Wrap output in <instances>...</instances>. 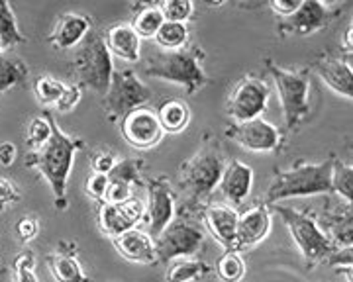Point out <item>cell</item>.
Masks as SVG:
<instances>
[{"label": "cell", "instance_id": "cell-1", "mask_svg": "<svg viewBox=\"0 0 353 282\" xmlns=\"http://www.w3.org/2000/svg\"><path fill=\"white\" fill-rule=\"evenodd\" d=\"M83 145L85 141L81 138H73L53 124L50 141L38 151L28 153L26 167L38 169L39 175L48 180L57 208L67 206V182L73 171L75 155L83 149Z\"/></svg>", "mask_w": 353, "mask_h": 282}, {"label": "cell", "instance_id": "cell-2", "mask_svg": "<svg viewBox=\"0 0 353 282\" xmlns=\"http://www.w3.org/2000/svg\"><path fill=\"white\" fill-rule=\"evenodd\" d=\"M204 57H206L204 52L196 45L179 50V52L152 50L145 59L143 75L179 85L185 89L189 96H194L210 80L202 67Z\"/></svg>", "mask_w": 353, "mask_h": 282}, {"label": "cell", "instance_id": "cell-3", "mask_svg": "<svg viewBox=\"0 0 353 282\" xmlns=\"http://www.w3.org/2000/svg\"><path fill=\"white\" fill-rule=\"evenodd\" d=\"M334 159L330 157L320 163H301L289 171H281L271 180L263 204H281L289 198H304L316 194L332 193V167Z\"/></svg>", "mask_w": 353, "mask_h": 282}, {"label": "cell", "instance_id": "cell-4", "mask_svg": "<svg viewBox=\"0 0 353 282\" xmlns=\"http://www.w3.org/2000/svg\"><path fill=\"white\" fill-rule=\"evenodd\" d=\"M265 63L277 89L285 124L289 129H296L310 116V73L306 69L290 71L273 59H265Z\"/></svg>", "mask_w": 353, "mask_h": 282}, {"label": "cell", "instance_id": "cell-5", "mask_svg": "<svg viewBox=\"0 0 353 282\" xmlns=\"http://www.w3.org/2000/svg\"><path fill=\"white\" fill-rule=\"evenodd\" d=\"M114 73L112 55L108 52L104 38L101 34L90 32L83 43L79 45L73 57V75L77 85L83 89H90L92 92L104 96L110 87Z\"/></svg>", "mask_w": 353, "mask_h": 282}, {"label": "cell", "instance_id": "cell-6", "mask_svg": "<svg viewBox=\"0 0 353 282\" xmlns=\"http://www.w3.org/2000/svg\"><path fill=\"white\" fill-rule=\"evenodd\" d=\"M226 159L216 141L204 143L201 149L181 167V186L194 202L206 200L218 188Z\"/></svg>", "mask_w": 353, "mask_h": 282}, {"label": "cell", "instance_id": "cell-7", "mask_svg": "<svg viewBox=\"0 0 353 282\" xmlns=\"http://www.w3.org/2000/svg\"><path fill=\"white\" fill-rule=\"evenodd\" d=\"M273 208L285 221L292 241L308 263H318L332 255L336 247L324 233V228H320V224L312 216L304 214L301 210H294L290 206L275 204Z\"/></svg>", "mask_w": 353, "mask_h": 282}, {"label": "cell", "instance_id": "cell-8", "mask_svg": "<svg viewBox=\"0 0 353 282\" xmlns=\"http://www.w3.org/2000/svg\"><path fill=\"white\" fill-rule=\"evenodd\" d=\"M150 98L152 89L134 71H114L110 87L104 94V110L110 120H122L132 110L145 106Z\"/></svg>", "mask_w": 353, "mask_h": 282}, {"label": "cell", "instance_id": "cell-9", "mask_svg": "<svg viewBox=\"0 0 353 282\" xmlns=\"http://www.w3.org/2000/svg\"><path fill=\"white\" fill-rule=\"evenodd\" d=\"M204 230L192 221H173L153 239L157 263H171L175 259H192L204 247Z\"/></svg>", "mask_w": 353, "mask_h": 282}, {"label": "cell", "instance_id": "cell-10", "mask_svg": "<svg viewBox=\"0 0 353 282\" xmlns=\"http://www.w3.org/2000/svg\"><path fill=\"white\" fill-rule=\"evenodd\" d=\"M269 104V85L255 75H245L234 87L226 104V114L234 124L261 118Z\"/></svg>", "mask_w": 353, "mask_h": 282}, {"label": "cell", "instance_id": "cell-11", "mask_svg": "<svg viewBox=\"0 0 353 282\" xmlns=\"http://www.w3.org/2000/svg\"><path fill=\"white\" fill-rule=\"evenodd\" d=\"M341 14V4L322 0H303L296 12L279 24L283 36H310L328 28Z\"/></svg>", "mask_w": 353, "mask_h": 282}, {"label": "cell", "instance_id": "cell-12", "mask_svg": "<svg viewBox=\"0 0 353 282\" xmlns=\"http://www.w3.org/2000/svg\"><path fill=\"white\" fill-rule=\"evenodd\" d=\"M228 140L236 141L240 147L252 153H273L283 143V133L275 124L265 118H255L243 124H232L226 129Z\"/></svg>", "mask_w": 353, "mask_h": 282}, {"label": "cell", "instance_id": "cell-13", "mask_svg": "<svg viewBox=\"0 0 353 282\" xmlns=\"http://www.w3.org/2000/svg\"><path fill=\"white\" fill-rule=\"evenodd\" d=\"M120 133L134 149H153L163 140V128L153 108L141 106L120 120Z\"/></svg>", "mask_w": 353, "mask_h": 282}, {"label": "cell", "instance_id": "cell-14", "mask_svg": "<svg viewBox=\"0 0 353 282\" xmlns=\"http://www.w3.org/2000/svg\"><path fill=\"white\" fill-rule=\"evenodd\" d=\"M145 218V204L132 196L126 202L108 204L102 202L99 206V228L108 237H118L126 231L138 228V224Z\"/></svg>", "mask_w": 353, "mask_h": 282}, {"label": "cell", "instance_id": "cell-15", "mask_svg": "<svg viewBox=\"0 0 353 282\" xmlns=\"http://www.w3.org/2000/svg\"><path fill=\"white\" fill-rule=\"evenodd\" d=\"M145 216L150 219V237L157 239L175 219V196L165 179L148 182V204Z\"/></svg>", "mask_w": 353, "mask_h": 282}, {"label": "cell", "instance_id": "cell-16", "mask_svg": "<svg viewBox=\"0 0 353 282\" xmlns=\"http://www.w3.org/2000/svg\"><path fill=\"white\" fill-rule=\"evenodd\" d=\"M314 71L322 83L341 98H353V69L350 61L336 55H322L314 61Z\"/></svg>", "mask_w": 353, "mask_h": 282}, {"label": "cell", "instance_id": "cell-17", "mask_svg": "<svg viewBox=\"0 0 353 282\" xmlns=\"http://www.w3.org/2000/svg\"><path fill=\"white\" fill-rule=\"evenodd\" d=\"M273 219L267 204H257L238 216L236 247H253L265 241L271 233Z\"/></svg>", "mask_w": 353, "mask_h": 282}, {"label": "cell", "instance_id": "cell-18", "mask_svg": "<svg viewBox=\"0 0 353 282\" xmlns=\"http://www.w3.org/2000/svg\"><path fill=\"white\" fill-rule=\"evenodd\" d=\"M253 186V169L240 159L226 163L218 188L230 204H241Z\"/></svg>", "mask_w": 353, "mask_h": 282}, {"label": "cell", "instance_id": "cell-19", "mask_svg": "<svg viewBox=\"0 0 353 282\" xmlns=\"http://www.w3.org/2000/svg\"><path fill=\"white\" fill-rule=\"evenodd\" d=\"M238 212L234 206L210 204L204 210V221L208 231L224 249H238L236 247V231H238Z\"/></svg>", "mask_w": 353, "mask_h": 282}, {"label": "cell", "instance_id": "cell-20", "mask_svg": "<svg viewBox=\"0 0 353 282\" xmlns=\"http://www.w3.org/2000/svg\"><path fill=\"white\" fill-rule=\"evenodd\" d=\"M90 28H92V22L88 16L67 12L57 20L48 41L55 50H73L77 45H81L83 39L90 34Z\"/></svg>", "mask_w": 353, "mask_h": 282}, {"label": "cell", "instance_id": "cell-21", "mask_svg": "<svg viewBox=\"0 0 353 282\" xmlns=\"http://www.w3.org/2000/svg\"><path fill=\"white\" fill-rule=\"evenodd\" d=\"M114 247L130 263H138V265L157 263L155 241L150 237V233L138 230V228L114 237Z\"/></svg>", "mask_w": 353, "mask_h": 282}, {"label": "cell", "instance_id": "cell-22", "mask_svg": "<svg viewBox=\"0 0 353 282\" xmlns=\"http://www.w3.org/2000/svg\"><path fill=\"white\" fill-rule=\"evenodd\" d=\"M104 43L112 57L128 63H136L141 57V39L130 24H116L104 32Z\"/></svg>", "mask_w": 353, "mask_h": 282}, {"label": "cell", "instance_id": "cell-23", "mask_svg": "<svg viewBox=\"0 0 353 282\" xmlns=\"http://www.w3.org/2000/svg\"><path fill=\"white\" fill-rule=\"evenodd\" d=\"M50 272L55 282H88V276L81 261L73 251H55L48 257Z\"/></svg>", "mask_w": 353, "mask_h": 282}, {"label": "cell", "instance_id": "cell-24", "mask_svg": "<svg viewBox=\"0 0 353 282\" xmlns=\"http://www.w3.org/2000/svg\"><path fill=\"white\" fill-rule=\"evenodd\" d=\"M157 120L163 128V133H181L189 128L190 124V108L189 104L179 100V98H169L165 100L157 110Z\"/></svg>", "mask_w": 353, "mask_h": 282}, {"label": "cell", "instance_id": "cell-25", "mask_svg": "<svg viewBox=\"0 0 353 282\" xmlns=\"http://www.w3.org/2000/svg\"><path fill=\"white\" fill-rule=\"evenodd\" d=\"M210 272V267L204 261L196 259H175L169 263L165 272V282H194L201 281Z\"/></svg>", "mask_w": 353, "mask_h": 282}, {"label": "cell", "instance_id": "cell-26", "mask_svg": "<svg viewBox=\"0 0 353 282\" xmlns=\"http://www.w3.org/2000/svg\"><path fill=\"white\" fill-rule=\"evenodd\" d=\"M28 78H30V69L20 57L10 53H4L0 57V94L18 85H24Z\"/></svg>", "mask_w": 353, "mask_h": 282}, {"label": "cell", "instance_id": "cell-27", "mask_svg": "<svg viewBox=\"0 0 353 282\" xmlns=\"http://www.w3.org/2000/svg\"><path fill=\"white\" fill-rule=\"evenodd\" d=\"M24 41L26 38L24 34L20 32L12 4L6 2V0H0V47L4 52H8V50H12V47L24 43Z\"/></svg>", "mask_w": 353, "mask_h": 282}, {"label": "cell", "instance_id": "cell-28", "mask_svg": "<svg viewBox=\"0 0 353 282\" xmlns=\"http://www.w3.org/2000/svg\"><path fill=\"white\" fill-rule=\"evenodd\" d=\"M163 14H161L157 4H143L136 12L134 22L130 26L134 28V32L138 34L139 39H153L155 34L159 32V28L163 26Z\"/></svg>", "mask_w": 353, "mask_h": 282}, {"label": "cell", "instance_id": "cell-29", "mask_svg": "<svg viewBox=\"0 0 353 282\" xmlns=\"http://www.w3.org/2000/svg\"><path fill=\"white\" fill-rule=\"evenodd\" d=\"M324 233L330 237L336 249H350L352 247V208L338 210L328 218V228Z\"/></svg>", "mask_w": 353, "mask_h": 282}, {"label": "cell", "instance_id": "cell-30", "mask_svg": "<svg viewBox=\"0 0 353 282\" xmlns=\"http://www.w3.org/2000/svg\"><path fill=\"white\" fill-rule=\"evenodd\" d=\"M153 39L157 43V50H163V52L185 50L189 43V26L179 24V22H163V26L159 28V32Z\"/></svg>", "mask_w": 353, "mask_h": 282}, {"label": "cell", "instance_id": "cell-31", "mask_svg": "<svg viewBox=\"0 0 353 282\" xmlns=\"http://www.w3.org/2000/svg\"><path fill=\"white\" fill-rule=\"evenodd\" d=\"M53 116L50 112H43V114L34 116L28 124V133H26V143H28V149L30 151H38L41 149L51 138V129H53Z\"/></svg>", "mask_w": 353, "mask_h": 282}, {"label": "cell", "instance_id": "cell-32", "mask_svg": "<svg viewBox=\"0 0 353 282\" xmlns=\"http://www.w3.org/2000/svg\"><path fill=\"white\" fill-rule=\"evenodd\" d=\"M216 272L222 282H241L245 276V261L238 249H228L216 263Z\"/></svg>", "mask_w": 353, "mask_h": 282}, {"label": "cell", "instance_id": "cell-33", "mask_svg": "<svg viewBox=\"0 0 353 282\" xmlns=\"http://www.w3.org/2000/svg\"><path fill=\"white\" fill-rule=\"evenodd\" d=\"M32 87H34V94H36V98H38V102L41 106L55 108L57 102L61 100V96H63L67 83L57 80V78L53 77H48V75H41V77L34 80Z\"/></svg>", "mask_w": 353, "mask_h": 282}, {"label": "cell", "instance_id": "cell-34", "mask_svg": "<svg viewBox=\"0 0 353 282\" xmlns=\"http://www.w3.org/2000/svg\"><path fill=\"white\" fill-rule=\"evenodd\" d=\"M332 193L338 194L345 204H352L353 167L340 159H334V167H332Z\"/></svg>", "mask_w": 353, "mask_h": 282}, {"label": "cell", "instance_id": "cell-35", "mask_svg": "<svg viewBox=\"0 0 353 282\" xmlns=\"http://www.w3.org/2000/svg\"><path fill=\"white\" fill-rule=\"evenodd\" d=\"M159 10L163 14L165 22H179V24H187L192 12H194V4L190 0H165L161 4H157Z\"/></svg>", "mask_w": 353, "mask_h": 282}, {"label": "cell", "instance_id": "cell-36", "mask_svg": "<svg viewBox=\"0 0 353 282\" xmlns=\"http://www.w3.org/2000/svg\"><path fill=\"white\" fill-rule=\"evenodd\" d=\"M139 173H141V161L139 159H124V161L116 163V167L108 175V180H116V182H124V184H130V186H136V184L141 182Z\"/></svg>", "mask_w": 353, "mask_h": 282}, {"label": "cell", "instance_id": "cell-37", "mask_svg": "<svg viewBox=\"0 0 353 282\" xmlns=\"http://www.w3.org/2000/svg\"><path fill=\"white\" fill-rule=\"evenodd\" d=\"M34 267H36V255L32 251H24L16 257V261H14L16 282H38Z\"/></svg>", "mask_w": 353, "mask_h": 282}, {"label": "cell", "instance_id": "cell-38", "mask_svg": "<svg viewBox=\"0 0 353 282\" xmlns=\"http://www.w3.org/2000/svg\"><path fill=\"white\" fill-rule=\"evenodd\" d=\"M14 233H16V239L20 243H30L38 237L39 233V221L36 216H30L26 214L22 218H18V221L14 224Z\"/></svg>", "mask_w": 353, "mask_h": 282}, {"label": "cell", "instance_id": "cell-39", "mask_svg": "<svg viewBox=\"0 0 353 282\" xmlns=\"http://www.w3.org/2000/svg\"><path fill=\"white\" fill-rule=\"evenodd\" d=\"M106 188H108V177L106 175H99V173H90L87 182H85V193L97 200V202H104L106 196Z\"/></svg>", "mask_w": 353, "mask_h": 282}, {"label": "cell", "instance_id": "cell-40", "mask_svg": "<svg viewBox=\"0 0 353 282\" xmlns=\"http://www.w3.org/2000/svg\"><path fill=\"white\" fill-rule=\"evenodd\" d=\"M81 96H83V89H81L77 83H69V85L65 87L63 96H61V100L57 102L55 110H57L59 114H67V112L75 110L77 104L81 102Z\"/></svg>", "mask_w": 353, "mask_h": 282}, {"label": "cell", "instance_id": "cell-41", "mask_svg": "<svg viewBox=\"0 0 353 282\" xmlns=\"http://www.w3.org/2000/svg\"><path fill=\"white\" fill-rule=\"evenodd\" d=\"M132 188H134V186L124 184V182L108 180V188H106L104 202H108V204H120V202H126V200H130V198L134 196Z\"/></svg>", "mask_w": 353, "mask_h": 282}, {"label": "cell", "instance_id": "cell-42", "mask_svg": "<svg viewBox=\"0 0 353 282\" xmlns=\"http://www.w3.org/2000/svg\"><path fill=\"white\" fill-rule=\"evenodd\" d=\"M20 196L22 194H20V188L16 182H12L10 179H0V208L18 202Z\"/></svg>", "mask_w": 353, "mask_h": 282}, {"label": "cell", "instance_id": "cell-43", "mask_svg": "<svg viewBox=\"0 0 353 282\" xmlns=\"http://www.w3.org/2000/svg\"><path fill=\"white\" fill-rule=\"evenodd\" d=\"M116 163H118V159H116V155L108 153V151H104V153H99L94 159H92V173H99V175H110V171L116 167Z\"/></svg>", "mask_w": 353, "mask_h": 282}, {"label": "cell", "instance_id": "cell-44", "mask_svg": "<svg viewBox=\"0 0 353 282\" xmlns=\"http://www.w3.org/2000/svg\"><path fill=\"white\" fill-rule=\"evenodd\" d=\"M299 4H301V0H271L269 8L277 16H281L283 20H287V18H290L292 14L296 12Z\"/></svg>", "mask_w": 353, "mask_h": 282}, {"label": "cell", "instance_id": "cell-45", "mask_svg": "<svg viewBox=\"0 0 353 282\" xmlns=\"http://www.w3.org/2000/svg\"><path fill=\"white\" fill-rule=\"evenodd\" d=\"M18 159V147L12 141H2L0 143V165L2 167H10Z\"/></svg>", "mask_w": 353, "mask_h": 282}, {"label": "cell", "instance_id": "cell-46", "mask_svg": "<svg viewBox=\"0 0 353 282\" xmlns=\"http://www.w3.org/2000/svg\"><path fill=\"white\" fill-rule=\"evenodd\" d=\"M341 45H343V50L347 52V55L352 57L353 52V22L347 24V30H345V34H343V38H341Z\"/></svg>", "mask_w": 353, "mask_h": 282}, {"label": "cell", "instance_id": "cell-47", "mask_svg": "<svg viewBox=\"0 0 353 282\" xmlns=\"http://www.w3.org/2000/svg\"><path fill=\"white\" fill-rule=\"evenodd\" d=\"M4 53H6V52H4V50H2V47H0V57H2V55H4Z\"/></svg>", "mask_w": 353, "mask_h": 282}, {"label": "cell", "instance_id": "cell-48", "mask_svg": "<svg viewBox=\"0 0 353 282\" xmlns=\"http://www.w3.org/2000/svg\"><path fill=\"white\" fill-rule=\"evenodd\" d=\"M0 270H2V267H0Z\"/></svg>", "mask_w": 353, "mask_h": 282}]
</instances>
